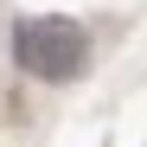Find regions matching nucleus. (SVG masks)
I'll use <instances>...</instances> for the list:
<instances>
[{
  "instance_id": "1",
  "label": "nucleus",
  "mask_w": 147,
  "mask_h": 147,
  "mask_svg": "<svg viewBox=\"0 0 147 147\" xmlns=\"http://www.w3.org/2000/svg\"><path fill=\"white\" fill-rule=\"evenodd\" d=\"M13 58L38 83H70L83 70V58H90V38H83L77 19L38 13V19H19V26H13Z\"/></svg>"
}]
</instances>
